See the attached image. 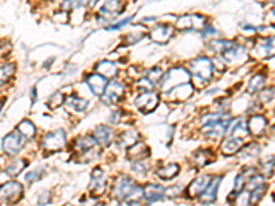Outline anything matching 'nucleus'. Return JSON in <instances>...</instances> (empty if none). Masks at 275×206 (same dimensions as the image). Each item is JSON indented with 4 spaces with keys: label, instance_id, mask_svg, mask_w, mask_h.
I'll list each match as a JSON object with an SVG mask.
<instances>
[{
    "label": "nucleus",
    "instance_id": "obj_5",
    "mask_svg": "<svg viewBox=\"0 0 275 206\" xmlns=\"http://www.w3.org/2000/svg\"><path fill=\"white\" fill-rule=\"evenodd\" d=\"M175 25L171 22H165V21H157L147 28V38L150 39L153 43L161 44V45L169 43V40L175 36Z\"/></svg>",
    "mask_w": 275,
    "mask_h": 206
},
{
    "label": "nucleus",
    "instance_id": "obj_24",
    "mask_svg": "<svg viewBox=\"0 0 275 206\" xmlns=\"http://www.w3.org/2000/svg\"><path fill=\"white\" fill-rule=\"evenodd\" d=\"M94 137L96 139L98 144H100L102 147H107L109 144L112 143L113 140V129L105 125H99L96 126L94 131Z\"/></svg>",
    "mask_w": 275,
    "mask_h": 206
},
{
    "label": "nucleus",
    "instance_id": "obj_8",
    "mask_svg": "<svg viewBox=\"0 0 275 206\" xmlns=\"http://www.w3.org/2000/svg\"><path fill=\"white\" fill-rule=\"evenodd\" d=\"M66 143V135L63 129H55V131L47 133L42 140V146L46 151H59L63 149V146Z\"/></svg>",
    "mask_w": 275,
    "mask_h": 206
},
{
    "label": "nucleus",
    "instance_id": "obj_42",
    "mask_svg": "<svg viewBox=\"0 0 275 206\" xmlns=\"http://www.w3.org/2000/svg\"><path fill=\"white\" fill-rule=\"evenodd\" d=\"M132 169L137 172V173H146L149 169H150V164L144 160H139V161H134V165H132Z\"/></svg>",
    "mask_w": 275,
    "mask_h": 206
},
{
    "label": "nucleus",
    "instance_id": "obj_25",
    "mask_svg": "<svg viewBox=\"0 0 275 206\" xmlns=\"http://www.w3.org/2000/svg\"><path fill=\"white\" fill-rule=\"evenodd\" d=\"M95 72L103 76L105 79H113V77H116L119 69L116 66V63L112 61H99L95 65Z\"/></svg>",
    "mask_w": 275,
    "mask_h": 206
},
{
    "label": "nucleus",
    "instance_id": "obj_32",
    "mask_svg": "<svg viewBox=\"0 0 275 206\" xmlns=\"http://www.w3.org/2000/svg\"><path fill=\"white\" fill-rule=\"evenodd\" d=\"M264 84H266V77L263 75H255L248 82V92L256 94L264 88Z\"/></svg>",
    "mask_w": 275,
    "mask_h": 206
},
{
    "label": "nucleus",
    "instance_id": "obj_14",
    "mask_svg": "<svg viewBox=\"0 0 275 206\" xmlns=\"http://www.w3.org/2000/svg\"><path fill=\"white\" fill-rule=\"evenodd\" d=\"M160 102V96L151 91H146L142 95H139L137 99H135V106L143 113H150L158 105Z\"/></svg>",
    "mask_w": 275,
    "mask_h": 206
},
{
    "label": "nucleus",
    "instance_id": "obj_38",
    "mask_svg": "<svg viewBox=\"0 0 275 206\" xmlns=\"http://www.w3.org/2000/svg\"><path fill=\"white\" fill-rule=\"evenodd\" d=\"M25 168H26L25 160H17V161H14L10 166H7L6 173L10 176H17L19 175V172H22Z\"/></svg>",
    "mask_w": 275,
    "mask_h": 206
},
{
    "label": "nucleus",
    "instance_id": "obj_45",
    "mask_svg": "<svg viewBox=\"0 0 275 206\" xmlns=\"http://www.w3.org/2000/svg\"><path fill=\"white\" fill-rule=\"evenodd\" d=\"M137 87H138V89H140V91L146 92V91H151V89H153V87H154V82H151L150 79L144 77V79H142V80H139V82H138Z\"/></svg>",
    "mask_w": 275,
    "mask_h": 206
},
{
    "label": "nucleus",
    "instance_id": "obj_31",
    "mask_svg": "<svg viewBox=\"0 0 275 206\" xmlns=\"http://www.w3.org/2000/svg\"><path fill=\"white\" fill-rule=\"evenodd\" d=\"M66 106L75 112H84L88 106V102L83 98H79V96H69L66 99Z\"/></svg>",
    "mask_w": 275,
    "mask_h": 206
},
{
    "label": "nucleus",
    "instance_id": "obj_10",
    "mask_svg": "<svg viewBox=\"0 0 275 206\" xmlns=\"http://www.w3.org/2000/svg\"><path fill=\"white\" fill-rule=\"evenodd\" d=\"M24 188L18 181H7L0 186V201L6 204H14L21 200Z\"/></svg>",
    "mask_w": 275,
    "mask_h": 206
},
{
    "label": "nucleus",
    "instance_id": "obj_6",
    "mask_svg": "<svg viewBox=\"0 0 275 206\" xmlns=\"http://www.w3.org/2000/svg\"><path fill=\"white\" fill-rule=\"evenodd\" d=\"M188 80H190V72H187L182 66H176V68L169 69L168 72L163 76L161 82H160V88H161L163 92H168L169 89H172L176 85L188 82Z\"/></svg>",
    "mask_w": 275,
    "mask_h": 206
},
{
    "label": "nucleus",
    "instance_id": "obj_21",
    "mask_svg": "<svg viewBox=\"0 0 275 206\" xmlns=\"http://www.w3.org/2000/svg\"><path fill=\"white\" fill-rule=\"evenodd\" d=\"M194 88L190 82H184L181 85H176L172 89H169L168 95L171 100H186L190 98V95H193Z\"/></svg>",
    "mask_w": 275,
    "mask_h": 206
},
{
    "label": "nucleus",
    "instance_id": "obj_20",
    "mask_svg": "<svg viewBox=\"0 0 275 206\" xmlns=\"http://www.w3.org/2000/svg\"><path fill=\"white\" fill-rule=\"evenodd\" d=\"M242 146H244V139L242 137L231 136L223 140L220 149H222V153L225 156H234L235 153H238L242 149Z\"/></svg>",
    "mask_w": 275,
    "mask_h": 206
},
{
    "label": "nucleus",
    "instance_id": "obj_51",
    "mask_svg": "<svg viewBox=\"0 0 275 206\" xmlns=\"http://www.w3.org/2000/svg\"><path fill=\"white\" fill-rule=\"evenodd\" d=\"M273 131H274V133H275V126H274V129H273Z\"/></svg>",
    "mask_w": 275,
    "mask_h": 206
},
{
    "label": "nucleus",
    "instance_id": "obj_23",
    "mask_svg": "<svg viewBox=\"0 0 275 206\" xmlns=\"http://www.w3.org/2000/svg\"><path fill=\"white\" fill-rule=\"evenodd\" d=\"M248 129L249 133L255 135V136H262L263 133L266 132V126H267V120L264 119L263 116H253L248 120Z\"/></svg>",
    "mask_w": 275,
    "mask_h": 206
},
{
    "label": "nucleus",
    "instance_id": "obj_40",
    "mask_svg": "<svg viewBox=\"0 0 275 206\" xmlns=\"http://www.w3.org/2000/svg\"><path fill=\"white\" fill-rule=\"evenodd\" d=\"M65 95L62 94V92H55L54 95H51V98L48 99V106L52 107V109H56V107L62 106L63 102H65Z\"/></svg>",
    "mask_w": 275,
    "mask_h": 206
},
{
    "label": "nucleus",
    "instance_id": "obj_49",
    "mask_svg": "<svg viewBox=\"0 0 275 206\" xmlns=\"http://www.w3.org/2000/svg\"><path fill=\"white\" fill-rule=\"evenodd\" d=\"M271 13H273L275 15V4H274V7H273V10H271Z\"/></svg>",
    "mask_w": 275,
    "mask_h": 206
},
{
    "label": "nucleus",
    "instance_id": "obj_11",
    "mask_svg": "<svg viewBox=\"0 0 275 206\" xmlns=\"http://www.w3.org/2000/svg\"><path fill=\"white\" fill-rule=\"evenodd\" d=\"M24 143H25V139H24V136L18 131L10 132L3 139V150L8 156H15L24 147Z\"/></svg>",
    "mask_w": 275,
    "mask_h": 206
},
{
    "label": "nucleus",
    "instance_id": "obj_27",
    "mask_svg": "<svg viewBox=\"0 0 275 206\" xmlns=\"http://www.w3.org/2000/svg\"><path fill=\"white\" fill-rule=\"evenodd\" d=\"M144 38H147L146 29H135V31L128 32L123 38V45H134V44L142 41Z\"/></svg>",
    "mask_w": 275,
    "mask_h": 206
},
{
    "label": "nucleus",
    "instance_id": "obj_44",
    "mask_svg": "<svg viewBox=\"0 0 275 206\" xmlns=\"http://www.w3.org/2000/svg\"><path fill=\"white\" fill-rule=\"evenodd\" d=\"M200 33L202 38L208 39V40H209V39H213L215 36H216V35H218V29H216L215 26L211 25V24H208V25H206L205 28L200 32Z\"/></svg>",
    "mask_w": 275,
    "mask_h": 206
},
{
    "label": "nucleus",
    "instance_id": "obj_13",
    "mask_svg": "<svg viewBox=\"0 0 275 206\" xmlns=\"http://www.w3.org/2000/svg\"><path fill=\"white\" fill-rule=\"evenodd\" d=\"M106 190V176L105 172L100 168H95L91 175V186H90V191H91V197L92 198H99L105 194Z\"/></svg>",
    "mask_w": 275,
    "mask_h": 206
},
{
    "label": "nucleus",
    "instance_id": "obj_26",
    "mask_svg": "<svg viewBox=\"0 0 275 206\" xmlns=\"http://www.w3.org/2000/svg\"><path fill=\"white\" fill-rule=\"evenodd\" d=\"M88 0H61L59 3V10H63L66 13H73L77 10H84L87 8Z\"/></svg>",
    "mask_w": 275,
    "mask_h": 206
},
{
    "label": "nucleus",
    "instance_id": "obj_15",
    "mask_svg": "<svg viewBox=\"0 0 275 206\" xmlns=\"http://www.w3.org/2000/svg\"><path fill=\"white\" fill-rule=\"evenodd\" d=\"M124 95V85L121 82H112L110 84H107L105 92L102 95L103 98V103H106L109 106L116 105Z\"/></svg>",
    "mask_w": 275,
    "mask_h": 206
},
{
    "label": "nucleus",
    "instance_id": "obj_33",
    "mask_svg": "<svg viewBox=\"0 0 275 206\" xmlns=\"http://www.w3.org/2000/svg\"><path fill=\"white\" fill-rule=\"evenodd\" d=\"M266 191H267V184L263 181L262 184H259L257 187H255L253 190H250L249 200H248V202H249L250 205H256L257 202L262 200L263 195L266 194Z\"/></svg>",
    "mask_w": 275,
    "mask_h": 206
},
{
    "label": "nucleus",
    "instance_id": "obj_3",
    "mask_svg": "<svg viewBox=\"0 0 275 206\" xmlns=\"http://www.w3.org/2000/svg\"><path fill=\"white\" fill-rule=\"evenodd\" d=\"M124 10L125 4L123 0H102L99 6L96 7L95 19L99 24L109 25L119 18L124 13Z\"/></svg>",
    "mask_w": 275,
    "mask_h": 206
},
{
    "label": "nucleus",
    "instance_id": "obj_2",
    "mask_svg": "<svg viewBox=\"0 0 275 206\" xmlns=\"http://www.w3.org/2000/svg\"><path fill=\"white\" fill-rule=\"evenodd\" d=\"M230 116L223 113L206 114L202 117V133L209 139H219L226 135L230 128Z\"/></svg>",
    "mask_w": 275,
    "mask_h": 206
},
{
    "label": "nucleus",
    "instance_id": "obj_30",
    "mask_svg": "<svg viewBox=\"0 0 275 206\" xmlns=\"http://www.w3.org/2000/svg\"><path fill=\"white\" fill-rule=\"evenodd\" d=\"M138 139H139V133L135 129H128L119 136V144L121 147H130L134 143H137Z\"/></svg>",
    "mask_w": 275,
    "mask_h": 206
},
{
    "label": "nucleus",
    "instance_id": "obj_34",
    "mask_svg": "<svg viewBox=\"0 0 275 206\" xmlns=\"http://www.w3.org/2000/svg\"><path fill=\"white\" fill-rule=\"evenodd\" d=\"M17 131L22 135L24 137H28V139H31V137L35 136V133H36V128H35V125L32 124L31 121H28V120H24V121H21L18 124V128H17Z\"/></svg>",
    "mask_w": 275,
    "mask_h": 206
},
{
    "label": "nucleus",
    "instance_id": "obj_22",
    "mask_svg": "<svg viewBox=\"0 0 275 206\" xmlns=\"http://www.w3.org/2000/svg\"><path fill=\"white\" fill-rule=\"evenodd\" d=\"M165 197V190L160 184H147L143 188V198L147 202H157Z\"/></svg>",
    "mask_w": 275,
    "mask_h": 206
},
{
    "label": "nucleus",
    "instance_id": "obj_36",
    "mask_svg": "<svg viewBox=\"0 0 275 206\" xmlns=\"http://www.w3.org/2000/svg\"><path fill=\"white\" fill-rule=\"evenodd\" d=\"M230 132H231L232 136L244 137L246 135H249V129H248V125L245 124L242 120H238L237 123L234 125H230Z\"/></svg>",
    "mask_w": 275,
    "mask_h": 206
},
{
    "label": "nucleus",
    "instance_id": "obj_1",
    "mask_svg": "<svg viewBox=\"0 0 275 206\" xmlns=\"http://www.w3.org/2000/svg\"><path fill=\"white\" fill-rule=\"evenodd\" d=\"M113 198L128 205H135L143 200V188L139 187L128 176H119L113 184Z\"/></svg>",
    "mask_w": 275,
    "mask_h": 206
},
{
    "label": "nucleus",
    "instance_id": "obj_9",
    "mask_svg": "<svg viewBox=\"0 0 275 206\" xmlns=\"http://www.w3.org/2000/svg\"><path fill=\"white\" fill-rule=\"evenodd\" d=\"M96 139L92 136H84L76 139L73 143V149H75L79 154H82V160H84V163H90V160L92 158L95 147H96Z\"/></svg>",
    "mask_w": 275,
    "mask_h": 206
},
{
    "label": "nucleus",
    "instance_id": "obj_17",
    "mask_svg": "<svg viewBox=\"0 0 275 206\" xmlns=\"http://www.w3.org/2000/svg\"><path fill=\"white\" fill-rule=\"evenodd\" d=\"M107 79H105L103 76H100L99 73H94V75H90L87 77V82L88 88L91 89V92L95 95V96H102L105 89L107 87Z\"/></svg>",
    "mask_w": 275,
    "mask_h": 206
},
{
    "label": "nucleus",
    "instance_id": "obj_19",
    "mask_svg": "<svg viewBox=\"0 0 275 206\" xmlns=\"http://www.w3.org/2000/svg\"><path fill=\"white\" fill-rule=\"evenodd\" d=\"M150 156V149L143 143V142H137L132 146L128 147V151H127V158L130 161H139V160H144L147 157Z\"/></svg>",
    "mask_w": 275,
    "mask_h": 206
},
{
    "label": "nucleus",
    "instance_id": "obj_37",
    "mask_svg": "<svg viewBox=\"0 0 275 206\" xmlns=\"http://www.w3.org/2000/svg\"><path fill=\"white\" fill-rule=\"evenodd\" d=\"M14 72H15V66L13 63H4L0 66V84L8 82L13 77Z\"/></svg>",
    "mask_w": 275,
    "mask_h": 206
},
{
    "label": "nucleus",
    "instance_id": "obj_35",
    "mask_svg": "<svg viewBox=\"0 0 275 206\" xmlns=\"http://www.w3.org/2000/svg\"><path fill=\"white\" fill-rule=\"evenodd\" d=\"M132 21H134V15H128V17H125V18H117L114 22L112 24H109V25H105V31H109V32H113V31H120V29H123L125 28L127 25H130Z\"/></svg>",
    "mask_w": 275,
    "mask_h": 206
},
{
    "label": "nucleus",
    "instance_id": "obj_28",
    "mask_svg": "<svg viewBox=\"0 0 275 206\" xmlns=\"http://www.w3.org/2000/svg\"><path fill=\"white\" fill-rule=\"evenodd\" d=\"M215 158V154L209 150H198L194 153L193 156V163L195 164L197 168H202L209 163H212V160Z\"/></svg>",
    "mask_w": 275,
    "mask_h": 206
},
{
    "label": "nucleus",
    "instance_id": "obj_16",
    "mask_svg": "<svg viewBox=\"0 0 275 206\" xmlns=\"http://www.w3.org/2000/svg\"><path fill=\"white\" fill-rule=\"evenodd\" d=\"M211 176L208 175H202V176H198L197 179H194L191 183H190V186L187 187L186 190V194H187L188 198H197V197H200L202 191L208 187V184H209V181H211Z\"/></svg>",
    "mask_w": 275,
    "mask_h": 206
},
{
    "label": "nucleus",
    "instance_id": "obj_43",
    "mask_svg": "<svg viewBox=\"0 0 275 206\" xmlns=\"http://www.w3.org/2000/svg\"><path fill=\"white\" fill-rule=\"evenodd\" d=\"M147 79H150L153 82H160L161 79H163V70L160 68H151L149 72H147V76H146Z\"/></svg>",
    "mask_w": 275,
    "mask_h": 206
},
{
    "label": "nucleus",
    "instance_id": "obj_39",
    "mask_svg": "<svg viewBox=\"0 0 275 206\" xmlns=\"http://www.w3.org/2000/svg\"><path fill=\"white\" fill-rule=\"evenodd\" d=\"M274 166H275L274 158L270 157V158H267V160L262 161V164H260V170H262L263 175L264 176H271L273 175V169H274Z\"/></svg>",
    "mask_w": 275,
    "mask_h": 206
},
{
    "label": "nucleus",
    "instance_id": "obj_46",
    "mask_svg": "<svg viewBox=\"0 0 275 206\" xmlns=\"http://www.w3.org/2000/svg\"><path fill=\"white\" fill-rule=\"evenodd\" d=\"M42 176H43V169H40V170H32V172H29V173L25 176V179L28 183H35V181H38L39 179H42Z\"/></svg>",
    "mask_w": 275,
    "mask_h": 206
},
{
    "label": "nucleus",
    "instance_id": "obj_29",
    "mask_svg": "<svg viewBox=\"0 0 275 206\" xmlns=\"http://www.w3.org/2000/svg\"><path fill=\"white\" fill-rule=\"evenodd\" d=\"M179 165L178 164H167L161 168H158L157 170V176L160 179H164V180H169V179H174L175 176H178L179 173Z\"/></svg>",
    "mask_w": 275,
    "mask_h": 206
},
{
    "label": "nucleus",
    "instance_id": "obj_7",
    "mask_svg": "<svg viewBox=\"0 0 275 206\" xmlns=\"http://www.w3.org/2000/svg\"><path fill=\"white\" fill-rule=\"evenodd\" d=\"M188 72L193 73L195 79H200L201 82H208L213 73L212 61L208 56H198L188 62Z\"/></svg>",
    "mask_w": 275,
    "mask_h": 206
},
{
    "label": "nucleus",
    "instance_id": "obj_41",
    "mask_svg": "<svg viewBox=\"0 0 275 206\" xmlns=\"http://www.w3.org/2000/svg\"><path fill=\"white\" fill-rule=\"evenodd\" d=\"M259 154H260V147H259L256 143H252L249 144L245 150H242L241 157H242V158H245V157H248V158H253V157H257Z\"/></svg>",
    "mask_w": 275,
    "mask_h": 206
},
{
    "label": "nucleus",
    "instance_id": "obj_50",
    "mask_svg": "<svg viewBox=\"0 0 275 206\" xmlns=\"http://www.w3.org/2000/svg\"><path fill=\"white\" fill-rule=\"evenodd\" d=\"M0 109H1V102H0Z\"/></svg>",
    "mask_w": 275,
    "mask_h": 206
},
{
    "label": "nucleus",
    "instance_id": "obj_4",
    "mask_svg": "<svg viewBox=\"0 0 275 206\" xmlns=\"http://www.w3.org/2000/svg\"><path fill=\"white\" fill-rule=\"evenodd\" d=\"M209 19L206 15L200 13H187L179 15L175 21L176 31L179 32H198L200 33L206 25Z\"/></svg>",
    "mask_w": 275,
    "mask_h": 206
},
{
    "label": "nucleus",
    "instance_id": "obj_18",
    "mask_svg": "<svg viewBox=\"0 0 275 206\" xmlns=\"http://www.w3.org/2000/svg\"><path fill=\"white\" fill-rule=\"evenodd\" d=\"M220 181H222V176H216V177L211 179L208 187L200 195V201L202 204H213L216 201V195H218Z\"/></svg>",
    "mask_w": 275,
    "mask_h": 206
},
{
    "label": "nucleus",
    "instance_id": "obj_47",
    "mask_svg": "<svg viewBox=\"0 0 275 206\" xmlns=\"http://www.w3.org/2000/svg\"><path fill=\"white\" fill-rule=\"evenodd\" d=\"M274 94H275V89H267V91H264L259 98H260L262 102L266 103V102H269V100H271L273 98H274Z\"/></svg>",
    "mask_w": 275,
    "mask_h": 206
},
{
    "label": "nucleus",
    "instance_id": "obj_48",
    "mask_svg": "<svg viewBox=\"0 0 275 206\" xmlns=\"http://www.w3.org/2000/svg\"><path fill=\"white\" fill-rule=\"evenodd\" d=\"M32 98H33V99H36V88H33V89H32Z\"/></svg>",
    "mask_w": 275,
    "mask_h": 206
},
{
    "label": "nucleus",
    "instance_id": "obj_12",
    "mask_svg": "<svg viewBox=\"0 0 275 206\" xmlns=\"http://www.w3.org/2000/svg\"><path fill=\"white\" fill-rule=\"evenodd\" d=\"M252 51L257 58H262V59H269V58L275 56V36L257 40Z\"/></svg>",
    "mask_w": 275,
    "mask_h": 206
}]
</instances>
